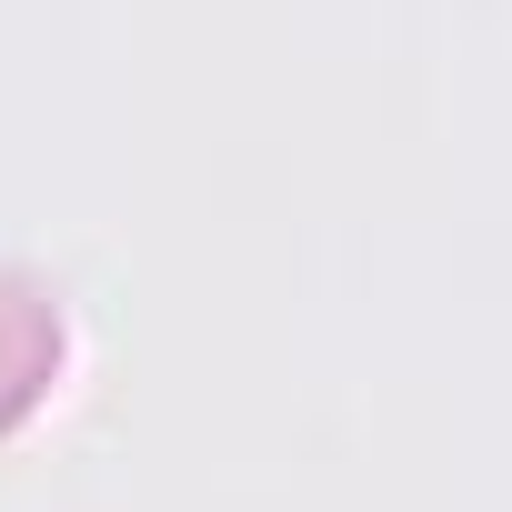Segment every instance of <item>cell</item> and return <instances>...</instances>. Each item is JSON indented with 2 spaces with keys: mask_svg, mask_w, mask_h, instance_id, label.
<instances>
[{
  "mask_svg": "<svg viewBox=\"0 0 512 512\" xmlns=\"http://www.w3.org/2000/svg\"><path fill=\"white\" fill-rule=\"evenodd\" d=\"M61 352H71L61 292H51L41 272H21V262H0V432H11V422L51 392Z\"/></svg>",
  "mask_w": 512,
  "mask_h": 512,
  "instance_id": "obj_1",
  "label": "cell"
}]
</instances>
